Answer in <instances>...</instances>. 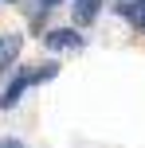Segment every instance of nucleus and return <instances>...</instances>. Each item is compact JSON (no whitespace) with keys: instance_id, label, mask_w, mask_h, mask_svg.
Masks as SVG:
<instances>
[{"instance_id":"1","label":"nucleus","mask_w":145,"mask_h":148,"mask_svg":"<svg viewBox=\"0 0 145 148\" xmlns=\"http://www.w3.org/2000/svg\"><path fill=\"white\" fill-rule=\"evenodd\" d=\"M31 82H35V74H31V70H20L12 82H8V90H4V97H0V105H4V109H12V105L24 97V90H28Z\"/></svg>"},{"instance_id":"4","label":"nucleus","mask_w":145,"mask_h":148,"mask_svg":"<svg viewBox=\"0 0 145 148\" xmlns=\"http://www.w3.org/2000/svg\"><path fill=\"white\" fill-rule=\"evenodd\" d=\"M20 55V35H8V39H0V70L8 66V62Z\"/></svg>"},{"instance_id":"7","label":"nucleus","mask_w":145,"mask_h":148,"mask_svg":"<svg viewBox=\"0 0 145 148\" xmlns=\"http://www.w3.org/2000/svg\"><path fill=\"white\" fill-rule=\"evenodd\" d=\"M0 148H24L20 140H0Z\"/></svg>"},{"instance_id":"6","label":"nucleus","mask_w":145,"mask_h":148,"mask_svg":"<svg viewBox=\"0 0 145 148\" xmlns=\"http://www.w3.org/2000/svg\"><path fill=\"white\" fill-rule=\"evenodd\" d=\"M133 20H137V27H145V0H137V12H133Z\"/></svg>"},{"instance_id":"5","label":"nucleus","mask_w":145,"mask_h":148,"mask_svg":"<svg viewBox=\"0 0 145 148\" xmlns=\"http://www.w3.org/2000/svg\"><path fill=\"white\" fill-rule=\"evenodd\" d=\"M55 70H59V66H43V70H35V82H47V78H55Z\"/></svg>"},{"instance_id":"3","label":"nucleus","mask_w":145,"mask_h":148,"mask_svg":"<svg viewBox=\"0 0 145 148\" xmlns=\"http://www.w3.org/2000/svg\"><path fill=\"white\" fill-rule=\"evenodd\" d=\"M102 0H75V23L78 27H86V23H94V16H98Z\"/></svg>"},{"instance_id":"2","label":"nucleus","mask_w":145,"mask_h":148,"mask_svg":"<svg viewBox=\"0 0 145 148\" xmlns=\"http://www.w3.org/2000/svg\"><path fill=\"white\" fill-rule=\"evenodd\" d=\"M47 47H51V51H67V47H83V35H78V31H71V27H59V31H51V35H47Z\"/></svg>"},{"instance_id":"8","label":"nucleus","mask_w":145,"mask_h":148,"mask_svg":"<svg viewBox=\"0 0 145 148\" xmlns=\"http://www.w3.org/2000/svg\"><path fill=\"white\" fill-rule=\"evenodd\" d=\"M39 4H43V8H55V4H59V0H39Z\"/></svg>"}]
</instances>
